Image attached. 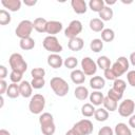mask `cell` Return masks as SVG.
I'll list each match as a JSON object with an SVG mask.
<instances>
[{"label":"cell","instance_id":"2","mask_svg":"<svg viewBox=\"0 0 135 135\" xmlns=\"http://www.w3.org/2000/svg\"><path fill=\"white\" fill-rule=\"evenodd\" d=\"M50 85L53 90V92L59 96V97H63L65 96L68 93H69V90H70V86L68 84V82L61 78V77H53L50 81Z\"/></svg>","mask_w":135,"mask_h":135},{"label":"cell","instance_id":"27","mask_svg":"<svg viewBox=\"0 0 135 135\" xmlns=\"http://www.w3.org/2000/svg\"><path fill=\"white\" fill-rule=\"evenodd\" d=\"M5 94L9 98H17L20 95L19 84H17V83H11V84H8V88H7V91H6Z\"/></svg>","mask_w":135,"mask_h":135},{"label":"cell","instance_id":"8","mask_svg":"<svg viewBox=\"0 0 135 135\" xmlns=\"http://www.w3.org/2000/svg\"><path fill=\"white\" fill-rule=\"evenodd\" d=\"M81 32H82V23L79 20H73L64 30V36L69 39H72V38L78 37V35Z\"/></svg>","mask_w":135,"mask_h":135},{"label":"cell","instance_id":"6","mask_svg":"<svg viewBox=\"0 0 135 135\" xmlns=\"http://www.w3.org/2000/svg\"><path fill=\"white\" fill-rule=\"evenodd\" d=\"M33 28H34V25H33L32 21H30V20H22L17 25V27L15 30V34L20 39L28 38V37H31Z\"/></svg>","mask_w":135,"mask_h":135},{"label":"cell","instance_id":"37","mask_svg":"<svg viewBox=\"0 0 135 135\" xmlns=\"http://www.w3.org/2000/svg\"><path fill=\"white\" fill-rule=\"evenodd\" d=\"M11 15L5 9H1L0 11V24L1 25H6L11 22Z\"/></svg>","mask_w":135,"mask_h":135},{"label":"cell","instance_id":"49","mask_svg":"<svg viewBox=\"0 0 135 135\" xmlns=\"http://www.w3.org/2000/svg\"><path fill=\"white\" fill-rule=\"evenodd\" d=\"M129 60H130L131 64H132L133 66H135V52L131 53V55H130V58H129Z\"/></svg>","mask_w":135,"mask_h":135},{"label":"cell","instance_id":"25","mask_svg":"<svg viewBox=\"0 0 135 135\" xmlns=\"http://www.w3.org/2000/svg\"><path fill=\"white\" fill-rule=\"evenodd\" d=\"M103 108L108 111V112H114L117 110L118 105H117V101L110 98L109 96H105L104 99H103Z\"/></svg>","mask_w":135,"mask_h":135},{"label":"cell","instance_id":"34","mask_svg":"<svg viewBox=\"0 0 135 135\" xmlns=\"http://www.w3.org/2000/svg\"><path fill=\"white\" fill-rule=\"evenodd\" d=\"M90 49L95 53H99L103 49V41L101 39H98V38L93 39L90 43Z\"/></svg>","mask_w":135,"mask_h":135},{"label":"cell","instance_id":"35","mask_svg":"<svg viewBox=\"0 0 135 135\" xmlns=\"http://www.w3.org/2000/svg\"><path fill=\"white\" fill-rule=\"evenodd\" d=\"M126 88H127V83H126V81H124V80L119 79V78H117L116 80H114L113 89H114V90H116L117 92H119V93H122V94H123V92L126 91Z\"/></svg>","mask_w":135,"mask_h":135},{"label":"cell","instance_id":"5","mask_svg":"<svg viewBox=\"0 0 135 135\" xmlns=\"http://www.w3.org/2000/svg\"><path fill=\"white\" fill-rule=\"evenodd\" d=\"M43 47L49 51L51 54H59L60 52H62L63 47L62 45L59 43V40L57 39V37L55 36H46L43 39L42 42Z\"/></svg>","mask_w":135,"mask_h":135},{"label":"cell","instance_id":"24","mask_svg":"<svg viewBox=\"0 0 135 135\" xmlns=\"http://www.w3.org/2000/svg\"><path fill=\"white\" fill-rule=\"evenodd\" d=\"M114 133L115 135H132L131 129L123 122H119L115 126Z\"/></svg>","mask_w":135,"mask_h":135},{"label":"cell","instance_id":"43","mask_svg":"<svg viewBox=\"0 0 135 135\" xmlns=\"http://www.w3.org/2000/svg\"><path fill=\"white\" fill-rule=\"evenodd\" d=\"M127 79H128V82L131 86L135 88V70H132V71H129L128 74H127Z\"/></svg>","mask_w":135,"mask_h":135},{"label":"cell","instance_id":"1","mask_svg":"<svg viewBox=\"0 0 135 135\" xmlns=\"http://www.w3.org/2000/svg\"><path fill=\"white\" fill-rule=\"evenodd\" d=\"M39 123L43 135H53L55 133L56 126L54 122V117L51 113H42L39 117Z\"/></svg>","mask_w":135,"mask_h":135},{"label":"cell","instance_id":"9","mask_svg":"<svg viewBox=\"0 0 135 135\" xmlns=\"http://www.w3.org/2000/svg\"><path fill=\"white\" fill-rule=\"evenodd\" d=\"M81 70L85 74V76H93L97 72V63L90 57H83L81 62Z\"/></svg>","mask_w":135,"mask_h":135},{"label":"cell","instance_id":"21","mask_svg":"<svg viewBox=\"0 0 135 135\" xmlns=\"http://www.w3.org/2000/svg\"><path fill=\"white\" fill-rule=\"evenodd\" d=\"M89 25H90V28L93 32H96V33L102 32L104 30V23H103V21L100 18H93V19H91Z\"/></svg>","mask_w":135,"mask_h":135},{"label":"cell","instance_id":"17","mask_svg":"<svg viewBox=\"0 0 135 135\" xmlns=\"http://www.w3.org/2000/svg\"><path fill=\"white\" fill-rule=\"evenodd\" d=\"M71 80L75 83V84H82L85 80V74L82 72V70H73L71 72Z\"/></svg>","mask_w":135,"mask_h":135},{"label":"cell","instance_id":"14","mask_svg":"<svg viewBox=\"0 0 135 135\" xmlns=\"http://www.w3.org/2000/svg\"><path fill=\"white\" fill-rule=\"evenodd\" d=\"M71 5H72V8L73 11L76 13V14H84L88 9L86 7V3L84 0H72L71 1Z\"/></svg>","mask_w":135,"mask_h":135},{"label":"cell","instance_id":"18","mask_svg":"<svg viewBox=\"0 0 135 135\" xmlns=\"http://www.w3.org/2000/svg\"><path fill=\"white\" fill-rule=\"evenodd\" d=\"M1 4L11 12H17L21 7L20 0H1Z\"/></svg>","mask_w":135,"mask_h":135},{"label":"cell","instance_id":"10","mask_svg":"<svg viewBox=\"0 0 135 135\" xmlns=\"http://www.w3.org/2000/svg\"><path fill=\"white\" fill-rule=\"evenodd\" d=\"M73 129L76 130L80 135H90L93 132V122L89 119H81L73 126Z\"/></svg>","mask_w":135,"mask_h":135},{"label":"cell","instance_id":"12","mask_svg":"<svg viewBox=\"0 0 135 135\" xmlns=\"http://www.w3.org/2000/svg\"><path fill=\"white\" fill-rule=\"evenodd\" d=\"M62 30V23L56 20H52V21H47V25H46V33L49 34V36H55L56 34L60 33Z\"/></svg>","mask_w":135,"mask_h":135},{"label":"cell","instance_id":"3","mask_svg":"<svg viewBox=\"0 0 135 135\" xmlns=\"http://www.w3.org/2000/svg\"><path fill=\"white\" fill-rule=\"evenodd\" d=\"M8 62H9V66L12 69V71H17V72H20L23 74L27 70V63L23 59L22 55L19 53L12 54L9 56Z\"/></svg>","mask_w":135,"mask_h":135},{"label":"cell","instance_id":"48","mask_svg":"<svg viewBox=\"0 0 135 135\" xmlns=\"http://www.w3.org/2000/svg\"><path fill=\"white\" fill-rule=\"evenodd\" d=\"M23 3L27 6H34L36 3H37V0H24Z\"/></svg>","mask_w":135,"mask_h":135},{"label":"cell","instance_id":"31","mask_svg":"<svg viewBox=\"0 0 135 135\" xmlns=\"http://www.w3.org/2000/svg\"><path fill=\"white\" fill-rule=\"evenodd\" d=\"M96 63H97V66L99 69L103 70V71L107 70V69H109V68H111V60L107 56H100V57H98Z\"/></svg>","mask_w":135,"mask_h":135},{"label":"cell","instance_id":"46","mask_svg":"<svg viewBox=\"0 0 135 135\" xmlns=\"http://www.w3.org/2000/svg\"><path fill=\"white\" fill-rule=\"evenodd\" d=\"M7 76V69L4 65H0V78L4 79Z\"/></svg>","mask_w":135,"mask_h":135},{"label":"cell","instance_id":"16","mask_svg":"<svg viewBox=\"0 0 135 135\" xmlns=\"http://www.w3.org/2000/svg\"><path fill=\"white\" fill-rule=\"evenodd\" d=\"M84 45V42H83V39L82 38H79V37H75V38H72L69 40V43H68V46L71 51L73 52H79L80 50H82Z\"/></svg>","mask_w":135,"mask_h":135},{"label":"cell","instance_id":"45","mask_svg":"<svg viewBox=\"0 0 135 135\" xmlns=\"http://www.w3.org/2000/svg\"><path fill=\"white\" fill-rule=\"evenodd\" d=\"M7 82L4 79H0V95H3L4 93H6L7 91Z\"/></svg>","mask_w":135,"mask_h":135},{"label":"cell","instance_id":"23","mask_svg":"<svg viewBox=\"0 0 135 135\" xmlns=\"http://www.w3.org/2000/svg\"><path fill=\"white\" fill-rule=\"evenodd\" d=\"M74 95L78 100H85L89 97V90L83 85H78L74 91Z\"/></svg>","mask_w":135,"mask_h":135},{"label":"cell","instance_id":"28","mask_svg":"<svg viewBox=\"0 0 135 135\" xmlns=\"http://www.w3.org/2000/svg\"><path fill=\"white\" fill-rule=\"evenodd\" d=\"M98 14L102 21H109L113 18V9L110 6H104Z\"/></svg>","mask_w":135,"mask_h":135},{"label":"cell","instance_id":"7","mask_svg":"<svg viewBox=\"0 0 135 135\" xmlns=\"http://www.w3.org/2000/svg\"><path fill=\"white\" fill-rule=\"evenodd\" d=\"M129 59H127L123 56H120L117 58V60L113 63V65L111 66L113 72L115 73V75L117 76V78H119L122 74H124L128 70H129Z\"/></svg>","mask_w":135,"mask_h":135},{"label":"cell","instance_id":"20","mask_svg":"<svg viewBox=\"0 0 135 135\" xmlns=\"http://www.w3.org/2000/svg\"><path fill=\"white\" fill-rule=\"evenodd\" d=\"M34 28L38 32V33H46V25H47V21L42 18V17H38L34 20L33 22Z\"/></svg>","mask_w":135,"mask_h":135},{"label":"cell","instance_id":"13","mask_svg":"<svg viewBox=\"0 0 135 135\" xmlns=\"http://www.w3.org/2000/svg\"><path fill=\"white\" fill-rule=\"evenodd\" d=\"M47 64L53 69H59L63 64V59L59 54H50L47 56Z\"/></svg>","mask_w":135,"mask_h":135},{"label":"cell","instance_id":"33","mask_svg":"<svg viewBox=\"0 0 135 135\" xmlns=\"http://www.w3.org/2000/svg\"><path fill=\"white\" fill-rule=\"evenodd\" d=\"M115 38V33L112 28H104L101 32V40L104 42H111Z\"/></svg>","mask_w":135,"mask_h":135},{"label":"cell","instance_id":"36","mask_svg":"<svg viewBox=\"0 0 135 135\" xmlns=\"http://www.w3.org/2000/svg\"><path fill=\"white\" fill-rule=\"evenodd\" d=\"M63 64H64L65 68L70 69V70H74L77 66V64H78V60H77L76 57L71 56V57H68L66 59H64Z\"/></svg>","mask_w":135,"mask_h":135},{"label":"cell","instance_id":"30","mask_svg":"<svg viewBox=\"0 0 135 135\" xmlns=\"http://www.w3.org/2000/svg\"><path fill=\"white\" fill-rule=\"evenodd\" d=\"M94 117H95V119L97 121H105L109 118V112L104 108L96 109L95 114H94Z\"/></svg>","mask_w":135,"mask_h":135},{"label":"cell","instance_id":"41","mask_svg":"<svg viewBox=\"0 0 135 135\" xmlns=\"http://www.w3.org/2000/svg\"><path fill=\"white\" fill-rule=\"evenodd\" d=\"M107 96H109L110 98H112V99H114V100L118 101V100L122 99V96H123V94H122V93H119V92H117L116 90H114V89L112 88V89H110V90L108 91V95H107Z\"/></svg>","mask_w":135,"mask_h":135},{"label":"cell","instance_id":"44","mask_svg":"<svg viewBox=\"0 0 135 135\" xmlns=\"http://www.w3.org/2000/svg\"><path fill=\"white\" fill-rule=\"evenodd\" d=\"M98 135H114V131L109 126H104L101 129H99Z\"/></svg>","mask_w":135,"mask_h":135},{"label":"cell","instance_id":"19","mask_svg":"<svg viewBox=\"0 0 135 135\" xmlns=\"http://www.w3.org/2000/svg\"><path fill=\"white\" fill-rule=\"evenodd\" d=\"M105 85V80L101 76H93L90 79V86L96 91L101 90Z\"/></svg>","mask_w":135,"mask_h":135},{"label":"cell","instance_id":"39","mask_svg":"<svg viewBox=\"0 0 135 135\" xmlns=\"http://www.w3.org/2000/svg\"><path fill=\"white\" fill-rule=\"evenodd\" d=\"M31 84H32L33 89L39 90V89H41V88L44 86L45 80H44V78H33L32 81H31Z\"/></svg>","mask_w":135,"mask_h":135},{"label":"cell","instance_id":"32","mask_svg":"<svg viewBox=\"0 0 135 135\" xmlns=\"http://www.w3.org/2000/svg\"><path fill=\"white\" fill-rule=\"evenodd\" d=\"M104 1L103 0H91L89 2V6L93 12H97L99 13L105 5H104Z\"/></svg>","mask_w":135,"mask_h":135},{"label":"cell","instance_id":"4","mask_svg":"<svg viewBox=\"0 0 135 135\" xmlns=\"http://www.w3.org/2000/svg\"><path fill=\"white\" fill-rule=\"evenodd\" d=\"M45 107V98L41 94H35L31 97L30 103H28V110L32 114H41L43 109Z\"/></svg>","mask_w":135,"mask_h":135},{"label":"cell","instance_id":"38","mask_svg":"<svg viewBox=\"0 0 135 135\" xmlns=\"http://www.w3.org/2000/svg\"><path fill=\"white\" fill-rule=\"evenodd\" d=\"M31 75L33 78H44L45 71L43 68H34L31 71Z\"/></svg>","mask_w":135,"mask_h":135},{"label":"cell","instance_id":"42","mask_svg":"<svg viewBox=\"0 0 135 135\" xmlns=\"http://www.w3.org/2000/svg\"><path fill=\"white\" fill-rule=\"evenodd\" d=\"M103 76H104V78L108 79V80H113V81H114V80L117 79V76H116L115 73L113 72L112 68H109V69L104 70V71H103Z\"/></svg>","mask_w":135,"mask_h":135},{"label":"cell","instance_id":"52","mask_svg":"<svg viewBox=\"0 0 135 135\" xmlns=\"http://www.w3.org/2000/svg\"><path fill=\"white\" fill-rule=\"evenodd\" d=\"M104 3H105V4H108V5H111V4H115V3H116V0H113V1H110V0H105V1H104Z\"/></svg>","mask_w":135,"mask_h":135},{"label":"cell","instance_id":"47","mask_svg":"<svg viewBox=\"0 0 135 135\" xmlns=\"http://www.w3.org/2000/svg\"><path fill=\"white\" fill-rule=\"evenodd\" d=\"M129 126L135 129V114L130 116V118H129Z\"/></svg>","mask_w":135,"mask_h":135},{"label":"cell","instance_id":"29","mask_svg":"<svg viewBox=\"0 0 135 135\" xmlns=\"http://www.w3.org/2000/svg\"><path fill=\"white\" fill-rule=\"evenodd\" d=\"M96 109L94 108V105L92 103H84L81 107V114L84 117H92L95 114Z\"/></svg>","mask_w":135,"mask_h":135},{"label":"cell","instance_id":"26","mask_svg":"<svg viewBox=\"0 0 135 135\" xmlns=\"http://www.w3.org/2000/svg\"><path fill=\"white\" fill-rule=\"evenodd\" d=\"M19 45L22 50L24 51H30V50H33L34 46H35V40L32 38V37H28V38H24V39H20V42H19Z\"/></svg>","mask_w":135,"mask_h":135},{"label":"cell","instance_id":"51","mask_svg":"<svg viewBox=\"0 0 135 135\" xmlns=\"http://www.w3.org/2000/svg\"><path fill=\"white\" fill-rule=\"evenodd\" d=\"M0 135H11V133L8 131L4 130V129H1L0 130Z\"/></svg>","mask_w":135,"mask_h":135},{"label":"cell","instance_id":"50","mask_svg":"<svg viewBox=\"0 0 135 135\" xmlns=\"http://www.w3.org/2000/svg\"><path fill=\"white\" fill-rule=\"evenodd\" d=\"M65 135H80V134H79V133H78L76 130H74V129L72 128L71 130H69V131L65 133Z\"/></svg>","mask_w":135,"mask_h":135},{"label":"cell","instance_id":"22","mask_svg":"<svg viewBox=\"0 0 135 135\" xmlns=\"http://www.w3.org/2000/svg\"><path fill=\"white\" fill-rule=\"evenodd\" d=\"M90 101L93 105H100L101 103H103V99H104V96L101 92L99 91H94L93 93L90 94Z\"/></svg>","mask_w":135,"mask_h":135},{"label":"cell","instance_id":"11","mask_svg":"<svg viewBox=\"0 0 135 135\" xmlns=\"http://www.w3.org/2000/svg\"><path fill=\"white\" fill-rule=\"evenodd\" d=\"M135 110V103L132 99H124L118 105V113L121 117H130Z\"/></svg>","mask_w":135,"mask_h":135},{"label":"cell","instance_id":"15","mask_svg":"<svg viewBox=\"0 0 135 135\" xmlns=\"http://www.w3.org/2000/svg\"><path fill=\"white\" fill-rule=\"evenodd\" d=\"M19 90H20V95L24 98H28L32 97V91H33V86L31 84V82L23 80L20 82L19 84Z\"/></svg>","mask_w":135,"mask_h":135},{"label":"cell","instance_id":"40","mask_svg":"<svg viewBox=\"0 0 135 135\" xmlns=\"http://www.w3.org/2000/svg\"><path fill=\"white\" fill-rule=\"evenodd\" d=\"M22 73L17 72V71H12L11 75H9V79L12 81V83H18L22 81Z\"/></svg>","mask_w":135,"mask_h":135}]
</instances>
